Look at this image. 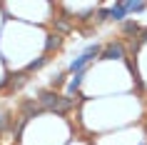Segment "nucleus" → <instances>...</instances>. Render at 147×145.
I'll return each instance as SVG.
<instances>
[{
    "mask_svg": "<svg viewBox=\"0 0 147 145\" xmlns=\"http://www.w3.org/2000/svg\"><path fill=\"white\" fill-rule=\"evenodd\" d=\"M40 110L42 113H57V115H65L67 110H72L75 108V100L67 98V95H57L55 90H42L40 93Z\"/></svg>",
    "mask_w": 147,
    "mask_h": 145,
    "instance_id": "nucleus-1",
    "label": "nucleus"
},
{
    "mask_svg": "<svg viewBox=\"0 0 147 145\" xmlns=\"http://www.w3.org/2000/svg\"><path fill=\"white\" fill-rule=\"evenodd\" d=\"M100 53H102V45H97V43L87 45L85 50L78 55V58H72V60H70V65H67V70H65V73H70V75H75V73H82V70H85L90 63H95L97 58H100Z\"/></svg>",
    "mask_w": 147,
    "mask_h": 145,
    "instance_id": "nucleus-2",
    "label": "nucleus"
},
{
    "mask_svg": "<svg viewBox=\"0 0 147 145\" xmlns=\"http://www.w3.org/2000/svg\"><path fill=\"white\" fill-rule=\"evenodd\" d=\"M100 60H127V53H125V43H122V40H110L107 45L102 48Z\"/></svg>",
    "mask_w": 147,
    "mask_h": 145,
    "instance_id": "nucleus-3",
    "label": "nucleus"
},
{
    "mask_svg": "<svg viewBox=\"0 0 147 145\" xmlns=\"http://www.w3.org/2000/svg\"><path fill=\"white\" fill-rule=\"evenodd\" d=\"M85 73H87V70H82V73H75V75L67 80V85H65L67 98H72V95H78V93H80V85H82V80H85Z\"/></svg>",
    "mask_w": 147,
    "mask_h": 145,
    "instance_id": "nucleus-4",
    "label": "nucleus"
},
{
    "mask_svg": "<svg viewBox=\"0 0 147 145\" xmlns=\"http://www.w3.org/2000/svg\"><path fill=\"white\" fill-rule=\"evenodd\" d=\"M107 18H110V20H115V23H122V20H127L125 3H115V5H110V8H107Z\"/></svg>",
    "mask_w": 147,
    "mask_h": 145,
    "instance_id": "nucleus-5",
    "label": "nucleus"
},
{
    "mask_svg": "<svg viewBox=\"0 0 147 145\" xmlns=\"http://www.w3.org/2000/svg\"><path fill=\"white\" fill-rule=\"evenodd\" d=\"M60 45H62V35H60V33H55V35H47V40H45V55H50L53 50H57Z\"/></svg>",
    "mask_w": 147,
    "mask_h": 145,
    "instance_id": "nucleus-6",
    "label": "nucleus"
},
{
    "mask_svg": "<svg viewBox=\"0 0 147 145\" xmlns=\"http://www.w3.org/2000/svg\"><path fill=\"white\" fill-rule=\"evenodd\" d=\"M122 3H125L127 15L130 13H142V10H147V3H140V0H122Z\"/></svg>",
    "mask_w": 147,
    "mask_h": 145,
    "instance_id": "nucleus-7",
    "label": "nucleus"
},
{
    "mask_svg": "<svg viewBox=\"0 0 147 145\" xmlns=\"http://www.w3.org/2000/svg\"><path fill=\"white\" fill-rule=\"evenodd\" d=\"M122 33H127V35H140V25L135 23V20H127V23L122 25Z\"/></svg>",
    "mask_w": 147,
    "mask_h": 145,
    "instance_id": "nucleus-8",
    "label": "nucleus"
},
{
    "mask_svg": "<svg viewBox=\"0 0 147 145\" xmlns=\"http://www.w3.org/2000/svg\"><path fill=\"white\" fill-rule=\"evenodd\" d=\"M45 63H47V55H42V58H38V60H32L30 65H28V73H30V70H38V68H42Z\"/></svg>",
    "mask_w": 147,
    "mask_h": 145,
    "instance_id": "nucleus-9",
    "label": "nucleus"
},
{
    "mask_svg": "<svg viewBox=\"0 0 147 145\" xmlns=\"http://www.w3.org/2000/svg\"><path fill=\"white\" fill-rule=\"evenodd\" d=\"M137 145H147V143H137Z\"/></svg>",
    "mask_w": 147,
    "mask_h": 145,
    "instance_id": "nucleus-10",
    "label": "nucleus"
}]
</instances>
